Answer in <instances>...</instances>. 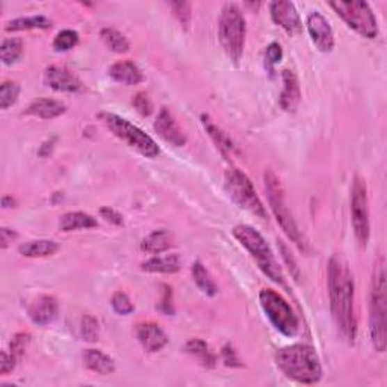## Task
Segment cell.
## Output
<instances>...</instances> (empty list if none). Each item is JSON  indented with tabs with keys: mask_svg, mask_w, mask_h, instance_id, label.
<instances>
[{
	"mask_svg": "<svg viewBox=\"0 0 387 387\" xmlns=\"http://www.w3.org/2000/svg\"><path fill=\"white\" fill-rule=\"evenodd\" d=\"M245 35H247V24L241 8L236 3H226L218 24L219 42L233 63L237 65L244 55Z\"/></svg>",
	"mask_w": 387,
	"mask_h": 387,
	"instance_id": "cell-4",
	"label": "cell"
},
{
	"mask_svg": "<svg viewBox=\"0 0 387 387\" xmlns=\"http://www.w3.org/2000/svg\"><path fill=\"white\" fill-rule=\"evenodd\" d=\"M44 82L58 93H79L84 90V84L77 74L64 65H52L44 73Z\"/></svg>",
	"mask_w": 387,
	"mask_h": 387,
	"instance_id": "cell-12",
	"label": "cell"
},
{
	"mask_svg": "<svg viewBox=\"0 0 387 387\" xmlns=\"http://www.w3.org/2000/svg\"><path fill=\"white\" fill-rule=\"evenodd\" d=\"M17 363H19V362H17V360L14 358V356L11 353H8V351H3L2 356H0V374H2V375L11 374L14 369H15Z\"/></svg>",
	"mask_w": 387,
	"mask_h": 387,
	"instance_id": "cell-40",
	"label": "cell"
},
{
	"mask_svg": "<svg viewBox=\"0 0 387 387\" xmlns=\"http://www.w3.org/2000/svg\"><path fill=\"white\" fill-rule=\"evenodd\" d=\"M136 338L147 353H157L166 344H168V336L166 333L155 322H144L136 327Z\"/></svg>",
	"mask_w": 387,
	"mask_h": 387,
	"instance_id": "cell-16",
	"label": "cell"
},
{
	"mask_svg": "<svg viewBox=\"0 0 387 387\" xmlns=\"http://www.w3.org/2000/svg\"><path fill=\"white\" fill-rule=\"evenodd\" d=\"M168 6L171 8V11L174 14L177 22L183 26L184 29L189 28L191 20H192V10H191V3L188 2H170Z\"/></svg>",
	"mask_w": 387,
	"mask_h": 387,
	"instance_id": "cell-35",
	"label": "cell"
},
{
	"mask_svg": "<svg viewBox=\"0 0 387 387\" xmlns=\"http://www.w3.org/2000/svg\"><path fill=\"white\" fill-rule=\"evenodd\" d=\"M387 297H386V271L383 258L375 263L374 277L369 294V331H371L372 345L378 353H384L387 340L386 327Z\"/></svg>",
	"mask_w": 387,
	"mask_h": 387,
	"instance_id": "cell-3",
	"label": "cell"
},
{
	"mask_svg": "<svg viewBox=\"0 0 387 387\" xmlns=\"http://www.w3.org/2000/svg\"><path fill=\"white\" fill-rule=\"evenodd\" d=\"M259 301L263 312L277 331L287 338L295 336L298 333V319L283 297L272 289H262Z\"/></svg>",
	"mask_w": 387,
	"mask_h": 387,
	"instance_id": "cell-9",
	"label": "cell"
},
{
	"mask_svg": "<svg viewBox=\"0 0 387 387\" xmlns=\"http://www.w3.org/2000/svg\"><path fill=\"white\" fill-rule=\"evenodd\" d=\"M29 342H31L29 333H17L13 338L11 344H10V353L14 356L17 362H20V360L23 358L26 349H28Z\"/></svg>",
	"mask_w": 387,
	"mask_h": 387,
	"instance_id": "cell-36",
	"label": "cell"
},
{
	"mask_svg": "<svg viewBox=\"0 0 387 387\" xmlns=\"http://www.w3.org/2000/svg\"><path fill=\"white\" fill-rule=\"evenodd\" d=\"M201 123H203V126L206 129V132L209 134L210 139L214 141L215 145L219 148V152H221L226 157H228L232 155V152L235 150V145L228 138L224 132L219 129L215 123L209 118V116H203L201 117Z\"/></svg>",
	"mask_w": 387,
	"mask_h": 387,
	"instance_id": "cell-27",
	"label": "cell"
},
{
	"mask_svg": "<svg viewBox=\"0 0 387 387\" xmlns=\"http://www.w3.org/2000/svg\"><path fill=\"white\" fill-rule=\"evenodd\" d=\"M330 8L358 35L369 40L377 38V19L366 2H331Z\"/></svg>",
	"mask_w": 387,
	"mask_h": 387,
	"instance_id": "cell-10",
	"label": "cell"
},
{
	"mask_svg": "<svg viewBox=\"0 0 387 387\" xmlns=\"http://www.w3.org/2000/svg\"><path fill=\"white\" fill-rule=\"evenodd\" d=\"M132 104H134L135 109H136L143 117H148V116H150V113L153 112L152 100H150V97H148L145 93H138V94L134 97V100H132Z\"/></svg>",
	"mask_w": 387,
	"mask_h": 387,
	"instance_id": "cell-38",
	"label": "cell"
},
{
	"mask_svg": "<svg viewBox=\"0 0 387 387\" xmlns=\"http://www.w3.org/2000/svg\"><path fill=\"white\" fill-rule=\"evenodd\" d=\"M276 363L290 380L303 384H315L321 380L322 366L315 348L297 344L277 351Z\"/></svg>",
	"mask_w": 387,
	"mask_h": 387,
	"instance_id": "cell-2",
	"label": "cell"
},
{
	"mask_svg": "<svg viewBox=\"0 0 387 387\" xmlns=\"http://www.w3.org/2000/svg\"><path fill=\"white\" fill-rule=\"evenodd\" d=\"M145 272H159V274H174L182 268V262L177 254H166V256H157L144 262L141 265Z\"/></svg>",
	"mask_w": 387,
	"mask_h": 387,
	"instance_id": "cell-23",
	"label": "cell"
},
{
	"mask_svg": "<svg viewBox=\"0 0 387 387\" xmlns=\"http://www.w3.org/2000/svg\"><path fill=\"white\" fill-rule=\"evenodd\" d=\"M81 333L86 342H91V344L93 342H97L100 334L99 321H97L93 315H85L81 322Z\"/></svg>",
	"mask_w": 387,
	"mask_h": 387,
	"instance_id": "cell-34",
	"label": "cell"
},
{
	"mask_svg": "<svg viewBox=\"0 0 387 387\" xmlns=\"http://www.w3.org/2000/svg\"><path fill=\"white\" fill-rule=\"evenodd\" d=\"M79 42V33L72 29L61 31L54 41V49L56 52H67L72 50L76 44Z\"/></svg>",
	"mask_w": 387,
	"mask_h": 387,
	"instance_id": "cell-33",
	"label": "cell"
},
{
	"mask_svg": "<svg viewBox=\"0 0 387 387\" xmlns=\"http://www.w3.org/2000/svg\"><path fill=\"white\" fill-rule=\"evenodd\" d=\"M351 219H353V227L357 241L360 245L366 247L371 235V227H369V207H368V191L366 183L358 175L354 177L353 187H351Z\"/></svg>",
	"mask_w": 387,
	"mask_h": 387,
	"instance_id": "cell-11",
	"label": "cell"
},
{
	"mask_svg": "<svg viewBox=\"0 0 387 387\" xmlns=\"http://www.w3.org/2000/svg\"><path fill=\"white\" fill-rule=\"evenodd\" d=\"M15 205H17V201H15L13 197H10V196H5V197L2 198V206H3L5 209H8V207H15Z\"/></svg>",
	"mask_w": 387,
	"mask_h": 387,
	"instance_id": "cell-46",
	"label": "cell"
},
{
	"mask_svg": "<svg viewBox=\"0 0 387 387\" xmlns=\"http://www.w3.org/2000/svg\"><path fill=\"white\" fill-rule=\"evenodd\" d=\"M173 247V235L168 230H155L141 242V250L148 254H161Z\"/></svg>",
	"mask_w": 387,
	"mask_h": 387,
	"instance_id": "cell-22",
	"label": "cell"
},
{
	"mask_svg": "<svg viewBox=\"0 0 387 387\" xmlns=\"http://www.w3.org/2000/svg\"><path fill=\"white\" fill-rule=\"evenodd\" d=\"M59 304L55 297L52 295H41L37 298L28 309V315L33 324L37 325H47L52 324L58 316Z\"/></svg>",
	"mask_w": 387,
	"mask_h": 387,
	"instance_id": "cell-17",
	"label": "cell"
},
{
	"mask_svg": "<svg viewBox=\"0 0 387 387\" xmlns=\"http://www.w3.org/2000/svg\"><path fill=\"white\" fill-rule=\"evenodd\" d=\"M280 247H281V251H283V258L286 259V262H287V263H289V265H290L289 268H290V269H292V272H294L295 278L298 280V269H297V263H295L294 258H292V256H290V253L287 251V248L285 247V245H283V244H280Z\"/></svg>",
	"mask_w": 387,
	"mask_h": 387,
	"instance_id": "cell-45",
	"label": "cell"
},
{
	"mask_svg": "<svg viewBox=\"0 0 387 387\" xmlns=\"http://www.w3.org/2000/svg\"><path fill=\"white\" fill-rule=\"evenodd\" d=\"M82 358L84 365L95 374L111 375L116 372V362L100 349H85Z\"/></svg>",
	"mask_w": 387,
	"mask_h": 387,
	"instance_id": "cell-21",
	"label": "cell"
},
{
	"mask_svg": "<svg viewBox=\"0 0 387 387\" xmlns=\"http://www.w3.org/2000/svg\"><path fill=\"white\" fill-rule=\"evenodd\" d=\"M233 236L251 254L253 259L258 262V267L263 271V274L268 276L276 283L283 285V274H281V269L276 262L274 254H272V250L267 244L265 237L256 228L247 224L236 226L233 228Z\"/></svg>",
	"mask_w": 387,
	"mask_h": 387,
	"instance_id": "cell-5",
	"label": "cell"
},
{
	"mask_svg": "<svg viewBox=\"0 0 387 387\" xmlns=\"http://www.w3.org/2000/svg\"><path fill=\"white\" fill-rule=\"evenodd\" d=\"M281 81H283V91L280 95V106L286 112H295L301 102V88L298 77L290 70H283Z\"/></svg>",
	"mask_w": 387,
	"mask_h": 387,
	"instance_id": "cell-18",
	"label": "cell"
},
{
	"mask_svg": "<svg viewBox=\"0 0 387 387\" xmlns=\"http://www.w3.org/2000/svg\"><path fill=\"white\" fill-rule=\"evenodd\" d=\"M52 28V22L44 15H31V17H20V19L11 20L5 26V31L8 32H22L31 29H49Z\"/></svg>",
	"mask_w": 387,
	"mask_h": 387,
	"instance_id": "cell-28",
	"label": "cell"
},
{
	"mask_svg": "<svg viewBox=\"0 0 387 387\" xmlns=\"http://www.w3.org/2000/svg\"><path fill=\"white\" fill-rule=\"evenodd\" d=\"M329 295L334 324L349 344L357 333V318L354 307V278L347 260L334 254L329 262Z\"/></svg>",
	"mask_w": 387,
	"mask_h": 387,
	"instance_id": "cell-1",
	"label": "cell"
},
{
	"mask_svg": "<svg viewBox=\"0 0 387 387\" xmlns=\"http://www.w3.org/2000/svg\"><path fill=\"white\" fill-rule=\"evenodd\" d=\"M23 55V41L19 38H8L0 46V59L5 65L15 64Z\"/></svg>",
	"mask_w": 387,
	"mask_h": 387,
	"instance_id": "cell-31",
	"label": "cell"
},
{
	"mask_svg": "<svg viewBox=\"0 0 387 387\" xmlns=\"http://www.w3.org/2000/svg\"><path fill=\"white\" fill-rule=\"evenodd\" d=\"M155 130L156 134L159 135L166 143L174 145V147H183L187 144V135L183 134V130L180 129V126L177 125V121L173 117V113L166 109L162 108L159 116H157L156 121H155Z\"/></svg>",
	"mask_w": 387,
	"mask_h": 387,
	"instance_id": "cell-15",
	"label": "cell"
},
{
	"mask_svg": "<svg viewBox=\"0 0 387 387\" xmlns=\"http://www.w3.org/2000/svg\"><path fill=\"white\" fill-rule=\"evenodd\" d=\"M162 289H164V295H162V300H161L159 306H157V309H159L165 315H174L171 287L170 286H162Z\"/></svg>",
	"mask_w": 387,
	"mask_h": 387,
	"instance_id": "cell-39",
	"label": "cell"
},
{
	"mask_svg": "<svg viewBox=\"0 0 387 387\" xmlns=\"http://www.w3.org/2000/svg\"><path fill=\"white\" fill-rule=\"evenodd\" d=\"M99 118L113 135H116L118 139L125 141L130 148H134V150H136L139 155L148 157V159H155L156 156H159L161 153L159 145L155 143L153 138L144 134L139 127L132 125L130 121L111 112H100Z\"/></svg>",
	"mask_w": 387,
	"mask_h": 387,
	"instance_id": "cell-7",
	"label": "cell"
},
{
	"mask_svg": "<svg viewBox=\"0 0 387 387\" xmlns=\"http://www.w3.org/2000/svg\"><path fill=\"white\" fill-rule=\"evenodd\" d=\"M223 362L226 363V366H232V368H239L242 366L239 357H237L236 351L233 349L232 345H226L223 348Z\"/></svg>",
	"mask_w": 387,
	"mask_h": 387,
	"instance_id": "cell-42",
	"label": "cell"
},
{
	"mask_svg": "<svg viewBox=\"0 0 387 387\" xmlns=\"http://www.w3.org/2000/svg\"><path fill=\"white\" fill-rule=\"evenodd\" d=\"M19 237V235H17L15 230H13V228H8V227H2V230H0V241H2V248L6 250L10 245Z\"/></svg>",
	"mask_w": 387,
	"mask_h": 387,
	"instance_id": "cell-44",
	"label": "cell"
},
{
	"mask_svg": "<svg viewBox=\"0 0 387 387\" xmlns=\"http://www.w3.org/2000/svg\"><path fill=\"white\" fill-rule=\"evenodd\" d=\"M100 38L109 50L116 54H127L130 50L129 40L120 31L113 28H103L100 31Z\"/></svg>",
	"mask_w": 387,
	"mask_h": 387,
	"instance_id": "cell-30",
	"label": "cell"
},
{
	"mask_svg": "<svg viewBox=\"0 0 387 387\" xmlns=\"http://www.w3.org/2000/svg\"><path fill=\"white\" fill-rule=\"evenodd\" d=\"M67 106L64 103H61L54 99H38L32 102L28 109L24 111L26 116H33L41 120H54L65 113Z\"/></svg>",
	"mask_w": 387,
	"mask_h": 387,
	"instance_id": "cell-20",
	"label": "cell"
},
{
	"mask_svg": "<svg viewBox=\"0 0 387 387\" xmlns=\"http://www.w3.org/2000/svg\"><path fill=\"white\" fill-rule=\"evenodd\" d=\"M192 278L196 281V285L200 287L201 292H205L209 297H214L218 294V286L214 281L212 276L209 274V271L201 262H196L191 268Z\"/></svg>",
	"mask_w": 387,
	"mask_h": 387,
	"instance_id": "cell-29",
	"label": "cell"
},
{
	"mask_svg": "<svg viewBox=\"0 0 387 387\" xmlns=\"http://www.w3.org/2000/svg\"><path fill=\"white\" fill-rule=\"evenodd\" d=\"M271 19L281 29H285L289 35H298L303 31V22L298 15L295 5L292 2H286V0H278V2H272L269 5Z\"/></svg>",
	"mask_w": 387,
	"mask_h": 387,
	"instance_id": "cell-13",
	"label": "cell"
},
{
	"mask_svg": "<svg viewBox=\"0 0 387 387\" xmlns=\"http://www.w3.org/2000/svg\"><path fill=\"white\" fill-rule=\"evenodd\" d=\"M100 215H102V218H104V221H108L113 226H123V223H125L123 221V215L112 207H102Z\"/></svg>",
	"mask_w": 387,
	"mask_h": 387,
	"instance_id": "cell-43",
	"label": "cell"
},
{
	"mask_svg": "<svg viewBox=\"0 0 387 387\" xmlns=\"http://www.w3.org/2000/svg\"><path fill=\"white\" fill-rule=\"evenodd\" d=\"M59 250V244L50 239H38L22 244L19 253L24 258H49L54 256Z\"/></svg>",
	"mask_w": 387,
	"mask_h": 387,
	"instance_id": "cell-24",
	"label": "cell"
},
{
	"mask_svg": "<svg viewBox=\"0 0 387 387\" xmlns=\"http://www.w3.org/2000/svg\"><path fill=\"white\" fill-rule=\"evenodd\" d=\"M263 179H265V189H267L269 206L272 214H274V216L277 218V223L280 224L281 228H283V232L286 233L289 239L297 245L298 250L306 253L307 242L304 239V236L301 235L300 228H298L292 214H290L289 207L286 206L285 192L283 188H281L278 177L271 170H267L265 174H263Z\"/></svg>",
	"mask_w": 387,
	"mask_h": 387,
	"instance_id": "cell-6",
	"label": "cell"
},
{
	"mask_svg": "<svg viewBox=\"0 0 387 387\" xmlns=\"http://www.w3.org/2000/svg\"><path fill=\"white\" fill-rule=\"evenodd\" d=\"M111 304H112V309L116 310L118 315H130L132 312L135 310V306L132 304L130 298L125 294V292H116L111 298Z\"/></svg>",
	"mask_w": 387,
	"mask_h": 387,
	"instance_id": "cell-37",
	"label": "cell"
},
{
	"mask_svg": "<svg viewBox=\"0 0 387 387\" xmlns=\"http://www.w3.org/2000/svg\"><path fill=\"white\" fill-rule=\"evenodd\" d=\"M20 85L13 81H6L0 85V108L8 109L19 100Z\"/></svg>",
	"mask_w": 387,
	"mask_h": 387,
	"instance_id": "cell-32",
	"label": "cell"
},
{
	"mask_svg": "<svg viewBox=\"0 0 387 387\" xmlns=\"http://www.w3.org/2000/svg\"><path fill=\"white\" fill-rule=\"evenodd\" d=\"M97 226H99L97 219L85 212H68L64 214L59 219L61 232H65V233L82 230V228H93Z\"/></svg>",
	"mask_w": 387,
	"mask_h": 387,
	"instance_id": "cell-25",
	"label": "cell"
},
{
	"mask_svg": "<svg viewBox=\"0 0 387 387\" xmlns=\"http://www.w3.org/2000/svg\"><path fill=\"white\" fill-rule=\"evenodd\" d=\"M184 353L196 357L198 362L206 368H214L216 365V356L210 347L201 339H191L184 345Z\"/></svg>",
	"mask_w": 387,
	"mask_h": 387,
	"instance_id": "cell-26",
	"label": "cell"
},
{
	"mask_svg": "<svg viewBox=\"0 0 387 387\" xmlns=\"http://www.w3.org/2000/svg\"><path fill=\"white\" fill-rule=\"evenodd\" d=\"M224 184L228 196H230V198L237 206L248 210L250 214L262 219L267 218V209L260 201L251 180L247 177V174L237 168L227 170Z\"/></svg>",
	"mask_w": 387,
	"mask_h": 387,
	"instance_id": "cell-8",
	"label": "cell"
},
{
	"mask_svg": "<svg viewBox=\"0 0 387 387\" xmlns=\"http://www.w3.org/2000/svg\"><path fill=\"white\" fill-rule=\"evenodd\" d=\"M109 76L123 85H138L144 81V74L132 61H120L109 67Z\"/></svg>",
	"mask_w": 387,
	"mask_h": 387,
	"instance_id": "cell-19",
	"label": "cell"
},
{
	"mask_svg": "<svg viewBox=\"0 0 387 387\" xmlns=\"http://www.w3.org/2000/svg\"><path fill=\"white\" fill-rule=\"evenodd\" d=\"M306 26H307V31H309V35H310L313 44L318 47V50H321V52L333 50L334 33H333L330 23L321 13L313 11L307 15Z\"/></svg>",
	"mask_w": 387,
	"mask_h": 387,
	"instance_id": "cell-14",
	"label": "cell"
},
{
	"mask_svg": "<svg viewBox=\"0 0 387 387\" xmlns=\"http://www.w3.org/2000/svg\"><path fill=\"white\" fill-rule=\"evenodd\" d=\"M281 58H283V50H281V46L278 42H271L269 46L267 47V63L269 65H276L278 64Z\"/></svg>",
	"mask_w": 387,
	"mask_h": 387,
	"instance_id": "cell-41",
	"label": "cell"
}]
</instances>
